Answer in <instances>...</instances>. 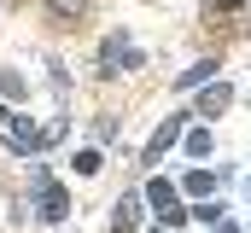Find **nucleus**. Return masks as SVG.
<instances>
[{"label": "nucleus", "instance_id": "obj_1", "mask_svg": "<svg viewBox=\"0 0 251 233\" xmlns=\"http://www.w3.org/2000/svg\"><path fill=\"white\" fill-rule=\"evenodd\" d=\"M35 198H41V216H47V222H64V216H70V198H64V186H53L47 175H35Z\"/></svg>", "mask_w": 251, "mask_h": 233}, {"label": "nucleus", "instance_id": "obj_2", "mask_svg": "<svg viewBox=\"0 0 251 233\" xmlns=\"http://www.w3.org/2000/svg\"><path fill=\"white\" fill-rule=\"evenodd\" d=\"M181 128H187V116H164V122H158V134L146 140V163H158V158H164V152L181 140Z\"/></svg>", "mask_w": 251, "mask_h": 233}, {"label": "nucleus", "instance_id": "obj_3", "mask_svg": "<svg viewBox=\"0 0 251 233\" xmlns=\"http://www.w3.org/2000/svg\"><path fill=\"white\" fill-rule=\"evenodd\" d=\"M100 64H105V76H111V64L134 70V64H140V53H134V47H128L123 35H117V41H105V47H100Z\"/></svg>", "mask_w": 251, "mask_h": 233}, {"label": "nucleus", "instance_id": "obj_4", "mask_svg": "<svg viewBox=\"0 0 251 233\" xmlns=\"http://www.w3.org/2000/svg\"><path fill=\"white\" fill-rule=\"evenodd\" d=\"M140 192H128V198H117V216H111V233H134V222H140Z\"/></svg>", "mask_w": 251, "mask_h": 233}, {"label": "nucleus", "instance_id": "obj_5", "mask_svg": "<svg viewBox=\"0 0 251 233\" xmlns=\"http://www.w3.org/2000/svg\"><path fill=\"white\" fill-rule=\"evenodd\" d=\"M140 198H146L158 216H170V210H176V186H170V181H146V192H140Z\"/></svg>", "mask_w": 251, "mask_h": 233}, {"label": "nucleus", "instance_id": "obj_6", "mask_svg": "<svg viewBox=\"0 0 251 233\" xmlns=\"http://www.w3.org/2000/svg\"><path fill=\"white\" fill-rule=\"evenodd\" d=\"M41 140H47V134H35L29 122H18V128H6V146H12V152H35Z\"/></svg>", "mask_w": 251, "mask_h": 233}, {"label": "nucleus", "instance_id": "obj_7", "mask_svg": "<svg viewBox=\"0 0 251 233\" xmlns=\"http://www.w3.org/2000/svg\"><path fill=\"white\" fill-rule=\"evenodd\" d=\"M228 99H234V88H228V82H216V88H210V93L199 99V116H216V111H228Z\"/></svg>", "mask_w": 251, "mask_h": 233}, {"label": "nucleus", "instance_id": "obj_8", "mask_svg": "<svg viewBox=\"0 0 251 233\" xmlns=\"http://www.w3.org/2000/svg\"><path fill=\"white\" fill-rule=\"evenodd\" d=\"M187 192H193V198H210V192H216V175L193 169V175H187Z\"/></svg>", "mask_w": 251, "mask_h": 233}, {"label": "nucleus", "instance_id": "obj_9", "mask_svg": "<svg viewBox=\"0 0 251 233\" xmlns=\"http://www.w3.org/2000/svg\"><path fill=\"white\" fill-rule=\"evenodd\" d=\"M204 76H216V58H204V64H193V70H181V88H199Z\"/></svg>", "mask_w": 251, "mask_h": 233}, {"label": "nucleus", "instance_id": "obj_10", "mask_svg": "<svg viewBox=\"0 0 251 233\" xmlns=\"http://www.w3.org/2000/svg\"><path fill=\"white\" fill-rule=\"evenodd\" d=\"M187 152L193 158H210V128H187Z\"/></svg>", "mask_w": 251, "mask_h": 233}, {"label": "nucleus", "instance_id": "obj_11", "mask_svg": "<svg viewBox=\"0 0 251 233\" xmlns=\"http://www.w3.org/2000/svg\"><path fill=\"white\" fill-rule=\"evenodd\" d=\"M76 175H100V152H76Z\"/></svg>", "mask_w": 251, "mask_h": 233}, {"label": "nucleus", "instance_id": "obj_12", "mask_svg": "<svg viewBox=\"0 0 251 233\" xmlns=\"http://www.w3.org/2000/svg\"><path fill=\"white\" fill-rule=\"evenodd\" d=\"M47 6H53V12H70V18H82V12H88V0H47Z\"/></svg>", "mask_w": 251, "mask_h": 233}, {"label": "nucleus", "instance_id": "obj_13", "mask_svg": "<svg viewBox=\"0 0 251 233\" xmlns=\"http://www.w3.org/2000/svg\"><path fill=\"white\" fill-rule=\"evenodd\" d=\"M216 6H240V0H216Z\"/></svg>", "mask_w": 251, "mask_h": 233}, {"label": "nucleus", "instance_id": "obj_14", "mask_svg": "<svg viewBox=\"0 0 251 233\" xmlns=\"http://www.w3.org/2000/svg\"><path fill=\"white\" fill-rule=\"evenodd\" d=\"M0 122H6V105H0Z\"/></svg>", "mask_w": 251, "mask_h": 233}]
</instances>
